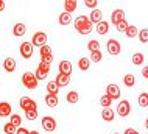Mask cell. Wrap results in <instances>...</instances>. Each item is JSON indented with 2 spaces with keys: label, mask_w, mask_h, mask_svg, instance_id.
Here are the masks:
<instances>
[{
  "label": "cell",
  "mask_w": 148,
  "mask_h": 134,
  "mask_svg": "<svg viewBox=\"0 0 148 134\" xmlns=\"http://www.w3.org/2000/svg\"><path fill=\"white\" fill-rule=\"evenodd\" d=\"M66 100L69 101L70 104H75V103H77V101L79 100V95H78V94H77V92H75V91H70L69 94H67Z\"/></svg>",
  "instance_id": "cell-24"
},
{
  "label": "cell",
  "mask_w": 148,
  "mask_h": 134,
  "mask_svg": "<svg viewBox=\"0 0 148 134\" xmlns=\"http://www.w3.org/2000/svg\"><path fill=\"white\" fill-rule=\"evenodd\" d=\"M16 134H30V131L27 128H23V126H19L17 129H16Z\"/></svg>",
  "instance_id": "cell-41"
},
{
  "label": "cell",
  "mask_w": 148,
  "mask_h": 134,
  "mask_svg": "<svg viewBox=\"0 0 148 134\" xmlns=\"http://www.w3.org/2000/svg\"><path fill=\"white\" fill-rule=\"evenodd\" d=\"M84 5H86L87 8H92V10H95V8H97V0H86Z\"/></svg>",
  "instance_id": "cell-40"
},
{
  "label": "cell",
  "mask_w": 148,
  "mask_h": 134,
  "mask_svg": "<svg viewBox=\"0 0 148 134\" xmlns=\"http://www.w3.org/2000/svg\"><path fill=\"white\" fill-rule=\"evenodd\" d=\"M122 20H125V11L123 10L112 11V14H111V22H112L114 25H117V23H120Z\"/></svg>",
  "instance_id": "cell-11"
},
{
  "label": "cell",
  "mask_w": 148,
  "mask_h": 134,
  "mask_svg": "<svg viewBox=\"0 0 148 134\" xmlns=\"http://www.w3.org/2000/svg\"><path fill=\"white\" fill-rule=\"evenodd\" d=\"M87 48H89V52L92 53V52H97V50H100V42L98 41H89V44H87Z\"/></svg>",
  "instance_id": "cell-31"
},
{
  "label": "cell",
  "mask_w": 148,
  "mask_h": 134,
  "mask_svg": "<svg viewBox=\"0 0 148 134\" xmlns=\"http://www.w3.org/2000/svg\"><path fill=\"white\" fill-rule=\"evenodd\" d=\"M114 134H119V133H114Z\"/></svg>",
  "instance_id": "cell-47"
},
{
  "label": "cell",
  "mask_w": 148,
  "mask_h": 134,
  "mask_svg": "<svg viewBox=\"0 0 148 134\" xmlns=\"http://www.w3.org/2000/svg\"><path fill=\"white\" fill-rule=\"evenodd\" d=\"M108 31H109V23H108V22L101 20V22H98V23H97V33H98L100 36L106 34Z\"/></svg>",
  "instance_id": "cell-18"
},
{
  "label": "cell",
  "mask_w": 148,
  "mask_h": 134,
  "mask_svg": "<svg viewBox=\"0 0 148 134\" xmlns=\"http://www.w3.org/2000/svg\"><path fill=\"white\" fill-rule=\"evenodd\" d=\"M59 23H61V25H69V23L72 22V14H69V13H66V11H64V13H61L59 14Z\"/></svg>",
  "instance_id": "cell-21"
},
{
  "label": "cell",
  "mask_w": 148,
  "mask_h": 134,
  "mask_svg": "<svg viewBox=\"0 0 148 134\" xmlns=\"http://www.w3.org/2000/svg\"><path fill=\"white\" fill-rule=\"evenodd\" d=\"M131 61H133L134 66H140V64H143V55L137 52V53H134L131 56Z\"/></svg>",
  "instance_id": "cell-27"
},
{
  "label": "cell",
  "mask_w": 148,
  "mask_h": 134,
  "mask_svg": "<svg viewBox=\"0 0 148 134\" xmlns=\"http://www.w3.org/2000/svg\"><path fill=\"white\" fill-rule=\"evenodd\" d=\"M10 123H13V126L19 128V126L22 125V117H21V115H17V114H11Z\"/></svg>",
  "instance_id": "cell-28"
},
{
  "label": "cell",
  "mask_w": 148,
  "mask_h": 134,
  "mask_svg": "<svg viewBox=\"0 0 148 134\" xmlns=\"http://www.w3.org/2000/svg\"><path fill=\"white\" fill-rule=\"evenodd\" d=\"M55 83L58 84V87H64V86H67V84L70 83V76L69 75H64V74H58Z\"/></svg>",
  "instance_id": "cell-14"
},
{
  "label": "cell",
  "mask_w": 148,
  "mask_h": 134,
  "mask_svg": "<svg viewBox=\"0 0 148 134\" xmlns=\"http://www.w3.org/2000/svg\"><path fill=\"white\" fill-rule=\"evenodd\" d=\"M139 41H140V42H148V28H143V30H140L139 31Z\"/></svg>",
  "instance_id": "cell-33"
},
{
  "label": "cell",
  "mask_w": 148,
  "mask_h": 134,
  "mask_svg": "<svg viewBox=\"0 0 148 134\" xmlns=\"http://www.w3.org/2000/svg\"><path fill=\"white\" fill-rule=\"evenodd\" d=\"M78 67H79V70H83V72L89 70V67H90V59L81 58V59L78 61Z\"/></svg>",
  "instance_id": "cell-23"
},
{
  "label": "cell",
  "mask_w": 148,
  "mask_h": 134,
  "mask_svg": "<svg viewBox=\"0 0 148 134\" xmlns=\"http://www.w3.org/2000/svg\"><path fill=\"white\" fill-rule=\"evenodd\" d=\"M58 69H59V74H64V75L70 76V74H72V63L67 61V59H62L61 63H59Z\"/></svg>",
  "instance_id": "cell-10"
},
{
  "label": "cell",
  "mask_w": 148,
  "mask_h": 134,
  "mask_svg": "<svg viewBox=\"0 0 148 134\" xmlns=\"http://www.w3.org/2000/svg\"><path fill=\"white\" fill-rule=\"evenodd\" d=\"M89 20H90L92 23H98V22H101V20H103V13H101V10H98V8L92 10Z\"/></svg>",
  "instance_id": "cell-13"
},
{
  "label": "cell",
  "mask_w": 148,
  "mask_h": 134,
  "mask_svg": "<svg viewBox=\"0 0 148 134\" xmlns=\"http://www.w3.org/2000/svg\"><path fill=\"white\" fill-rule=\"evenodd\" d=\"M147 95H148V91H147Z\"/></svg>",
  "instance_id": "cell-48"
},
{
  "label": "cell",
  "mask_w": 148,
  "mask_h": 134,
  "mask_svg": "<svg viewBox=\"0 0 148 134\" xmlns=\"http://www.w3.org/2000/svg\"><path fill=\"white\" fill-rule=\"evenodd\" d=\"M101 117H103V120H105V122H112L115 119V112L112 111V108H103Z\"/></svg>",
  "instance_id": "cell-15"
},
{
  "label": "cell",
  "mask_w": 148,
  "mask_h": 134,
  "mask_svg": "<svg viewBox=\"0 0 148 134\" xmlns=\"http://www.w3.org/2000/svg\"><path fill=\"white\" fill-rule=\"evenodd\" d=\"M106 95L109 97L111 100H119L120 98V89H119L117 84H108Z\"/></svg>",
  "instance_id": "cell-9"
},
{
  "label": "cell",
  "mask_w": 148,
  "mask_h": 134,
  "mask_svg": "<svg viewBox=\"0 0 148 134\" xmlns=\"http://www.w3.org/2000/svg\"><path fill=\"white\" fill-rule=\"evenodd\" d=\"M42 128L45 129L47 133H53L55 129H56V120L53 119V117H42Z\"/></svg>",
  "instance_id": "cell-7"
},
{
  "label": "cell",
  "mask_w": 148,
  "mask_h": 134,
  "mask_svg": "<svg viewBox=\"0 0 148 134\" xmlns=\"http://www.w3.org/2000/svg\"><path fill=\"white\" fill-rule=\"evenodd\" d=\"M3 69H5L6 72H10V74H13V72L16 70V61H14V58H6L5 61H3Z\"/></svg>",
  "instance_id": "cell-17"
},
{
  "label": "cell",
  "mask_w": 148,
  "mask_h": 134,
  "mask_svg": "<svg viewBox=\"0 0 148 134\" xmlns=\"http://www.w3.org/2000/svg\"><path fill=\"white\" fill-rule=\"evenodd\" d=\"M30 134H39L38 131H30Z\"/></svg>",
  "instance_id": "cell-46"
},
{
  "label": "cell",
  "mask_w": 148,
  "mask_h": 134,
  "mask_svg": "<svg viewBox=\"0 0 148 134\" xmlns=\"http://www.w3.org/2000/svg\"><path fill=\"white\" fill-rule=\"evenodd\" d=\"M77 2H75V0H66V2H64V11H66V13H73L75 10H77Z\"/></svg>",
  "instance_id": "cell-19"
},
{
  "label": "cell",
  "mask_w": 148,
  "mask_h": 134,
  "mask_svg": "<svg viewBox=\"0 0 148 134\" xmlns=\"http://www.w3.org/2000/svg\"><path fill=\"white\" fill-rule=\"evenodd\" d=\"M145 128H147V129H148V119H147V120H145Z\"/></svg>",
  "instance_id": "cell-45"
},
{
  "label": "cell",
  "mask_w": 148,
  "mask_h": 134,
  "mask_svg": "<svg viewBox=\"0 0 148 134\" xmlns=\"http://www.w3.org/2000/svg\"><path fill=\"white\" fill-rule=\"evenodd\" d=\"M123 83H125V86L128 87H133L134 84H136V78H134V75H131V74H128L123 76Z\"/></svg>",
  "instance_id": "cell-26"
},
{
  "label": "cell",
  "mask_w": 148,
  "mask_h": 134,
  "mask_svg": "<svg viewBox=\"0 0 148 134\" xmlns=\"http://www.w3.org/2000/svg\"><path fill=\"white\" fill-rule=\"evenodd\" d=\"M106 48L108 52H109L111 56H117L120 53V50H122V47H120V42L117 39H109L106 42Z\"/></svg>",
  "instance_id": "cell-5"
},
{
  "label": "cell",
  "mask_w": 148,
  "mask_h": 134,
  "mask_svg": "<svg viewBox=\"0 0 148 134\" xmlns=\"http://www.w3.org/2000/svg\"><path fill=\"white\" fill-rule=\"evenodd\" d=\"M42 63H45V64H50L51 66V63H53V53H49V55H45V56H42Z\"/></svg>",
  "instance_id": "cell-39"
},
{
  "label": "cell",
  "mask_w": 148,
  "mask_h": 134,
  "mask_svg": "<svg viewBox=\"0 0 148 134\" xmlns=\"http://www.w3.org/2000/svg\"><path fill=\"white\" fill-rule=\"evenodd\" d=\"M115 27H117V31H120V33H125V31H126V28L130 27V23H128L126 20H122V22L117 23Z\"/></svg>",
  "instance_id": "cell-35"
},
{
  "label": "cell",
  "mask_w": 148,
  "mask_h": 134,
  "mask_svg": "<svg viewBox=\"0 0 148 134\" xmlns=\"http://www.w3.org/2000/svg\"><path fill=\"white\" fill-rule=\"evenodd\" d=\"M125 134H139V131H136L133 128H128V129H125Z\"/></svg>",
  "instance_id": "cell-42"
},
{
  "label": "cell",
  "mask_w": 148,
  "mask_h": 134,
  "mask_svg": "<svg viewBox=\"0 0 148 134\" xmlns=\"http://www.w3.org/2000/svg\"><path fill=\"white\" fill-rule=\"evenodd\" d=\"M25 33H27V27L23 25V23L19 22V23H16V25L13 27V34L17 36V38H21V36H23Z\"/></svg>",
  "instance_id": "cell-16"
},
{
  "label": "cell",
  "mask_w": 148,
  "mask_h": 134,
  "mask_svg": "<svg viewBox=\"0 0 148 134\" xmlns=\"http://www.w3.org/2000/svg\"><path fill=\"white\" fill-rule=\"evenodd\" d=\"M13 114V108L6 101H0V117H8Z\"/></svg>",
  "instance_id": "cell-12"
},
{
  "label": "cell",
  "mask_w": 148,
  "mask_h": 134,
  "mask_svg": "<svg viewBox=\"0 0 148 134\" xmlns=\"http://www.w3.org/2000/svg\"><path fill=\"white\" fill-rule=\"evenodd\" d=\"M49 53H51L50 45H44V47L39 48V55H41V58H42V56H45V55H49Z\"/></svg>",
  "instance_id": "cell-37"
},
{
  "label": "cell",
  "mask_w": 148,
  "mask_h": 134,
  "mask_svg": "<svg viewBox=\"0 0 148 134\" xmlns=\"http://www.w3.org/2000/svg\"><path fill=\"white\" fill-rule=\"evenodd\" d=\"M137 103H139V106H140V108H148V95H147V92H143V94L139 95Z\"/></svg>",
  "instance_id": "cell-25"
},
{
  "label": "cell",
  "mask_w": 148,
  "mask_h": 134,
  "mask_svg": "<svg viewBox=\"0 0 148 134\" xmlns=\"http://www.w3.org/2000/svg\"><path fill=\"white\" fill-rule=\"evenodd\" d=\"M19 52H21V56L23 59H30L33 56V45H31V42H22L21 47H19Z\"/></svg>",
  "instance_id": "cell-6"
},
{
  "label": "cell",
  "mask_w": 148,
  "mask_h": 134,
  "mask_svg": "<svg viewBox=\"0 0 148 134\" xmlns=\"http://www.w3.org/2000/svg\"><path fill=\"white\" fill-rule=\"evenodd\" d=\"M130 112H131V104H130V101H126V100L120 101L119 106H117V114H119L120 117H128V115H130Z\"/></svg>",
  "instance_id": "cell-8"
},
{
  "label": "cell",
  "mask_w": 148,
  "mask_h": 134,
  "mask_svg": "<svg viewBox=\"0 0 148 134\" xmlns=\"http://www.w3.org/2000/svg\"><path fill=\"white\" fill-rule=\"evenodd\" d=\"M31 45L33 47H44L47 45V34L44 31H38V33L33 34V39H31Z\"/></svg>",
  "instance_id": "cell-4"
},
{
  "label": "cell",
  "mask_w": 148,
  "mask_h": 134,
  "mask_svg": "<svg viewBox=\"0 0 148 134\" xmlns=\"http://www.w3.org/2000/svg\"><path fill=\"white\" fill-rule=\"evenodd\" d=\"M22 83H23V86L27 89H30V91H33V89L38 87V80H36L34 74H31V72H25V74L22 75Z\"/></svg>",
  "instance_id": "cell-2"
},
{
  "label": "cell",
  "mask_w": 148,
  "mask_h": 134,
  "mask_svg": "<svg viewBox=\"0 0 148 134\" xmlns=\"http://www.w3.org/2000/svg\"><path fill=\"white\" fill-rule=\"evenodd\" d=\"M19 104H21V108L23 111H38V104H36V101L33 98H30V97H22L21 101H19Z\"/></svg>",
  "instance_id": "cell-3"
},
{
  "label": "cell",
  "mask_w": 148,
  "mask_h": 134,
  "mask_svg": "<svg viewBox=\"0 0 148 134\" xmlns=\"http://www.w3.org/2000/svg\"><path fill=\"white\" fill-rule=\"evenodd\" d=\"M125 34L128 36V38H136V36H137V27H134V25H130V27L126 28Z\"/></svg>",
  "instance_id": "cell-29"
},
{
  "label": "cell",
  "mask_w": 148,
  "mask_h": 134,
  "mask_svg": "<svg viewBox=\"0 0 148 134\" xmlns=\"http://www.w3.org/2000/svg\"><path fill=\"white\" fill-rule=\"evenodd\" d=\"M101 59H103V55H101V52H100V50L92 52V53H90V61H92V63H100Z\"/></svg>",
  "instance_id": "cell-30"
},
{
  "label": "cell",
  "mask_w": 148,
  "mask_h": 134,
  "mask_svg": "<svg viewBox=\"0 0 148 134\" xmlns=\"http://www.w3.org/2000/svg\"><path fill=\"white\" fill-rule=\"evenodd\" d=\"M58 91H59V87H58V84L55 83V81H50V83H47V94L56 95Z\"/></svg>",
  "instance_id": "cell-22"
},
{
  "label": "cell",
  "mask_w": 148,
  "mask_h": 134,
  "mask_svg": "<svg viewBox=\"0 0 148 134\" xmlns=\"http://www.w3.org/2000/svg\"><path fill=\"white\" fill-rule=\"evenodd\" d=\"M100 104H101L103 108H111V104H112V100H111L108 95H103L101 98H100Z\"/></svg>",
  "instance_id": "cell-32"
},
{
  "label": "cell",
  "mask_w": 148,
  "mask_h": 134,
  "mask_svg": "<svg viewBox=\"0 0 148 134\" xmlns=\"http://www.w3.org/2000/svg\"><path fill=\"white\" fill-rule=\"evenodd\" d=\"M142 75H143V78H147V80H148V66L142 69Z\"/></svg>",
  "instance_id": "cell-43"
},
{
  "label": "cell",
  "mask_w": 148,
  "mask_h": 134,
  "mask_svg": "<svg viewBox=\"0 0 148 134\" xmlns=\"http://www.w3.org/2000/svg\"><path fill=\"white\" fill-rule=\"evenodd\" d=\"M38 69H39V70H42L44 74H47V75H49V74H50V69H51V66H50V64H45V63H42V61H41V64L38 66Z\"/></svg>",
  "instance_id": "cell-36"
},
{
  "label": "cell",
  "mask_w": 148,
  "mask_h": 134,
  "mask_svg": "<svg viewBox=\"0 0 148 134\" xmlns=\"http://www.w3.org/2000/svg\"><path fill=\"white\" fill-rule=\"evenodd\" d=\"M3 10H5V2H3V0H0V13H2Z\"/></svg>",
  "instance_id": "cell-44"
},
{
  "label": "cell",
  "mask_w": 148,
  "mask_h": 134,
  "mask_svg": "<svg viewBox=\"0 0 148 134\" xmlns=\"http://www.w3.org/2000/svg\"><path fill=\"white\" fill-rule=\"evenodd\" d=\"M75 28L81 34H89L92 31V22L87 19V16H78L75 19Z\"/></svg>",
  "instance_id": "cell-1"
},
{
  "label": "cell",
  "mask_w": 148,
  "mask_h": 134,
  "mask_svg": "<svg viewBox=\"0 0 148 134\" xmlns=\"http://www.w3.org/2000/svg\"><path fill=\"white\" fill-rule=\"evenodd\" d=\"M16 129L17 128L13 126V123H10V122L3 125V131H5V134H16Z\"/></svg>",
  "instance_id": "cell-34"
},
{
  "label": "cell",
  "mask_w": 148,
  "mask_h": 134,
  "mask_svg": "<svg viewBox=\"0 0 148 134\" xmlns=\"http://www.w3.org/2000/svg\"><path fill=\"white\" fill-rule=\"evenodd\" d=\"M25 117L28 120H36V119H38V111H27Z\"/></svg>",
  "instance_id": "cell-38"
},
{
  "label": "cell",
  "mask_w": 148,
  "mask_h": 134,
  "mask_svg": "<svg viewBox=\"0 0 148 134\" xmlns=\"http://www.w3.org/2000/svg\"><path fill=\"white\" fill-rule=\"evenodd\" d=\"M44 100H45V104H47L49 108L58 106V97H56V95H50V94H47Z\"/></svg>",
  "instance_id": "cell-20"
}]
</instances>
